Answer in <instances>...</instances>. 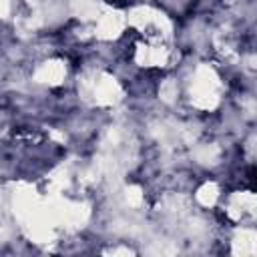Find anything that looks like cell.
<instances>
[{"instance_id":"cell-1","label":"cell","mask_w":257,"mask_h":257,"mask_svg":"<svg viewBox=\"0 0 257 257\" xmlns=\"http://www.w3.org/2000/svg\"><path fill=\"white\" fill-rule=\"evenodd\" d=\"M106 2H110V4H118V0H106Z\"/></svg>"}]
</instances>
